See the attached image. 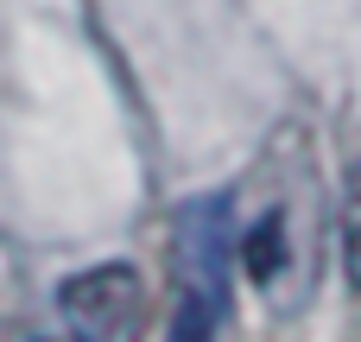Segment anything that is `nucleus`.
I'll list each match as a JSON object with an SVG mask.
<instances>
[{"label": "nucleus", "mask_w": 361, "mask_h": 342, "mask_svg": "<svg viewBox=\"0 0 361 342\" xmlns=\"http://www.w3.org/2000/svg\"><path fill=\"white\" fill-rule=\"evenodd\" d=\"M57 311H63L70 342H121L133 330V311H140V273H133L127 260L82 267V273L63 279Z\"/></svg>", "instance_id": "f257e3e1"}, {"label": "nucleus", "mask_w": 361, "mask_h": 342, "mask_svg": "<svg viewBox=\"0 0 361 342\" xmlns=\"http://www.w3.org/2000/svg\"><path fill=\"white\" fill-rule=\"evenodd\" d=\"M222 311H228V298H209V292L178 286V311H171V336L165 342H216Z\"/></svg>", "instance_id": "f03ea898"}, {"label": "nucleus", "mask_w": 361, "mask_h": 342, "mask_svg": "<svg viewBox=\"0 0 361 342\" xmlns=\"http://www.w3.org/2000/svg\"><path fill=\"white\" fill-rule=\"evenodd\" d=\"M343 273H349V286L361 292V159L349 165V178H343Z\"/></svg>", "instance_id": "7ed1b4c3"}, {"label": "nucleus", "mask_w": 361, "mask_h": 342, "mask_svg": "<svg viewBox=\"0 0 361 342\" xmlns=\"http://www.w3.org/2000/svg\"><path fill=\"white\" fill-rule=\"evenodd\" d=\"M279 254H286V235H279V216H267L247 235V279H273L279 273Z\"/></svg>", "instance_id": "20e7f679"}, {"label": "nucleus", "mask_w": 361, "mask_h": 342, "mask_svg": "<svg viewBox=\"0 0 361 342\" xmlns=\"http://www.w3.org/2000/svg\"><path fill=\"white\" fill-rule=\"evenodd\" d=\"M0 342H44L38 330H25V324H0Z\"/></svg>", "instance_id": "39448f33"}]
</instances>
